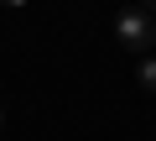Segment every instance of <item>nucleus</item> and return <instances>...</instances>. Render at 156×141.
Listing matches in <instances>:
<instances>
[{
    "label": "nucleus",
    "mask_w": 156,
    "mask_h": 141,
    "mask_svg": "<svg viewBox=\"0 0 156 141\" xmlns=\"http://www.w3.org/2000/svg\"><path fill=\"white\" fill-rule=\"evenodd\" d=\"M115 42L130 47V52H151V42H156V21H151V11L140 6V0L115 11Z\"/></svg>",
    "instance_id": "nucleus-1"
},
{
    "label": "nucleus",
    "mask_w": 156,
    "mask_h": 141,
    "mask_svg": "<svg viewBox=\"0 0 156 141\" xmlns=\"http://www.w3.org/2000/svg\"><path fill=\"white\" fill-rule=\"evenodd\" d=\"M135 84H140L146 94H156V52H140V63H135Z\"/></svg>",
    "instance_id": "nucleus-2"
},
{
    "label": "nucleus",
    "mask_w": 156,
    "mask_h": 141,
    "mask_svg": "<svg viewBox=\"0 0 156 141\" xmlns=\"http://www.w3.org/2000/svg\"><path fill=\"white\" fill-rule=\"evenodd\" d=\"M140 6H146V11H156V0H140Z\"/></svg>",
    "instance_id": "nucleus-3"
},
{
    "label": "nucleus",
    "mask_w": 156,
    "mask_h": 141,
    "mask_svg": "<svg viewBox=\"0 0 156 141\" xmlns=\"http://www.w3.org/2000/svg\"><path fill=\"white\" fill-rule=\"evenodd\" d=\"M5 6H26V0H5Z\"/></svg>",
    "instance_id": "nucleus-4"
},
{
    "label": "nucleus",
    "mask_w": 156,
    "mask_h": 141,
    "mask_svg": "<svg viewBox=\"0 0 156 141\" xmlns=\"http://www.w3.org/2000/svg\"><path fill=\"white\" fill-rule=\"evenodd\" d=\"M0 125H5V115H0Z\"/></svg>",
    "instance_id": "nucleus-5"
}]
</instances>
